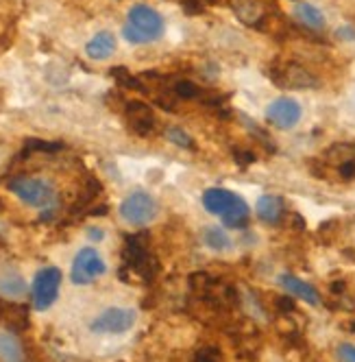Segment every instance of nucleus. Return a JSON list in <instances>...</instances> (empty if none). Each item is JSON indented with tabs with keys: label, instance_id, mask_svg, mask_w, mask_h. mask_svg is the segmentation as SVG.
Returning a JSON list of instances; mask_svg holds the SVG:
<instances>
[{
	"label": "nucleus",
	"instance_id": "nucleus-6",
	"mask_svg": "<svg viewBox=\"0 0 355 362\" xmlns=\"http://www.w3.org/2000/svg\"><path fill=\"white\" fill-rule=\"evenodd\" d=\"M105 271H107V267L103 262V257L98 255V251L88 247V249H81L77 255H74L70 277L77 286H88V284L96 281L98 277H103Z\"/></svg>",
	"mask_w": 355,
	"mask_h": 362
},
{
	"label": "nucleus",
	"instance_id": "nucleus-28",
	"mask_svg": "<svg viewBox=\"0 0 355 362\" xmlns=\"http://www.w3.org/2000/svg\"><path fill=\"white\" fill-rule=\"evenodd\" d=\"M277 303H275V308L279 310V313H294V301H292V297H277L275 299Z\"/></svg>",
	"mask_w": 355,
	"mask_h": 362
},
{
	"label": "nucleus",
	"instance_id": "nucleus-7",
	"mask_svg": "<svg viewBox=\"0 0 355 362\" xmlns=\"http://www.w3.org/2000/svg\"><path fill=\"white\" fill-rule=\"evenodd\" d=\"M59 286H61V271L55 267L42 269L31 286V297H33V305L35 310H48L57 301L59 295Z\"/></svg>",
	"mask_w": 355,
	"mask_h": 362
},
{
	"label": "nucleus",
	"instance_id": "nucleus-23",
	"mask_svg": "<svg viewBox=\"0 0 355 362\" xmlns=\"http://www.w3.org/2000/svg\"><path fill=\"white\" fill-rule=\"evenodd\" d=\"M194 362H222V351L216 345H205L194 354Z\"/></svg>",
	"mask_w": 355,
	"mask_h": 362
},
{
	"label": "nucleus",
	"instance_id": "nucleus-19",
	"mask_svg": "<svg viewBox=\"0 0 355 362\" xmlns=\"http://www.w3.org/2000/svg\"><path fill=\"white\" fill-rule=\"evenodd\" d=\"M294 18L303 24V27L314 29V31H320L325 27V16L320 13L318 7H314L310 3H299L294 7Z\"/></svg>",
	"mask_w": 355,
	"mask_h": 362
},
{
	"label": "nucleus",
	"instance_id": "nucleus-12",
	"mask_svg": "<svg viewBox=\"0 0 355 362\" xmlns=\"http://www.w3.org/2000/svg\"><path fill=\"white\" fill-rule=\"evenodd\" d=\"M124 116H126V124H129V129L136 136H150L155 132L157 120H155L153 110H150L146 103H142V100L126 103Z\"/></svg>",
	"mask_w": 355,
	"mask_h": 362
},
{
	"label": "nucleus",
	"instance_id": "nucleus-18",
	"mask_svg": "<svg viewBox=\"0 0 355 362\" xmlns=\"http://www.w3.org/2000/svg\"><path fill=\"white\" fill-rule=\"evenodd\" d=\"M0 362H27L22 343L13 332H0Z\"/></svg>",
	"mask_w": 355,
	"mask_h": 362
},
{
	"label": "nucleus",
	"instance_id": "nucleus-1",
	"mask_svg": "<svg viewBox=\"0 0 355 362\" xmlns=\"http://www.w3.org/2000/svg\"><path fill=\"white\" fill-rule=\"evenodd\" d=\"M122 260V271H131L144 281H153L160 273V260L150 253V236L146 231L126 238Z\"/></svg>",
	"mask_w": 355,
	"mask_h": 362
},
{
	"label": "nucleus",
	"instance_id": "nucleus-29",
	"mask_svg": "<svg viewBox=\"0 0 355 362\" xmlns=\"http://www.w3.org/2000/svg\"><path fill=\"white\" fill-rule=\"evenodd\" d=\"M88 236H90V240H103L105 238L103 229H98V227H90L88 229Z\"/></svg>",
	"mask_w": 355,
	"mask_h": 362
},
{
	"label": "nucleus",
	"instance_id": "nucleus-16",
	"mask_svg": "<svg viewBox=\"0 0 355 362\" xmlns=\"http://www.w3.org/2000/svg\"><path fill=\"white\" fill-rule=\"evenodd\" d=\"M0 295H5L9 299H20L27 295V281L11 267L0 271Z\"/></svg>",
	"mask_w": 355,
	"mask_h": 362
},
{
	"label": "nucleus",
	"instance_id": "nucleus-4",
	"mask_svg": "<svg viewBox=\"0 0 355 362\" xmlns=\"http://www.w3.org/2000/svg\"><path fill=\"white\" fill-rule=\"evenodd\" d=\"M157 201L150 197L148 192H131L122 203H120V216L124 223H129L133 227H144L150 221H155L157 216Z\"/></svg>",
	"mask_w": 355,
	"mask_h": 362
},
{
	"label": "nucleus",
	"instance_id": "nucleus-25",
	"mask_svg": "<svg viewBox=\"0 0 355 362\" xmlns=\"http://www.w3.org/2000/svg\"><path fill=\"white\" fill-rule=\"evenodd\" d=\"M216 3L218 0H179V5L183 7L186 13H203V9Z\"/></svg>",
	"mask_w": 355,
	"mask_h": 362
},
{
	"label": "nucleus",
	"instance_id": "nucleus-26",
	"mask_svg": "<svg viewBox=\"0 0 355 362\" xmlns=\"http://www.w3.org/2000/svg\"><path fill=\"white\" fill-rule=\"evenodd\" d=\"M338 358H340V362H355V347L349 343H342L338 347Z\"/></svg>",
	"mask_w": 355,
	"mask_h": 362
},
{
	"label": "nucleus",
	"instance_id": "nucleus-3",
	"mask_svg": "<svg viewBox=\"0 0 355 362\" xmlns=\"http://www.w3.org/2000/svg\"><path fill=\"white\" fill-rule=\"evenodd\" d=\"M9 190L22 199L31 208L37 210H50L57 203V194L50 181L46 179H35V177H13L9 181Z\"/></svg>",
	"mask_w": 355,
	"mask_h": 362
},
{
	"label": "nucleus",
	"instance_id": "nucleus-22",
	"mask_svg": "<svg viewBox=\"0 0 355 362\" xmlns=\"http://www.w3.org/2000/svg\"><path fill=\"white\" fill-rule=\"evenodd\" d=\"M166 138H168V142H172L174 146L190 148V151H194V148H196V142L186 134V129H179V127H168V129H166Z\"/></svg>",
	"mask_w": 355,
	"mask_h": 362
},
{
	"label": "nucleus",
	"instance_id": "nucleus-2",
	"mask_svg": "<svg viewBox=\"0 0 355 362\" xmlns=\"http://www.w3.org/2000/svg\"><path fill=\"white\" fill-rule=\"evenodd\" d=\"M164 18L146 5H136L129 16H126V24L122 29V35L131 44H148L155 42L164 35Z\"/></svg>",
	"mask_w": 355,
	"mask_h": 362
},
{
	"label": "nucleus",
	"instance_id": "nucleus-17",
	"mask_svg": "<svg viewBox=\"0 0 355 362\" xmlns=\"http://www.w3.org/2000/svg\"><path fill=\"white\" fill-rule=\"evenodd\" d=\"M114 50H116V37L109 31L96 33L85 46V53L90 59H107L114 55Z\"/></svg>",
	"mask_w": 355,
	"mask_h": 362
},
{
	"label": "nucleus",
	"instance_id": "nucleus-21",
	"mask_svg": "<svg viewBox=\"0 0 355 362\" xmlns=\"http://www.w3.org/2000/svg\"><path fill=\"white\" fill-rule=\"evenodd\" d=\"M203 243H205L214 251H227L231 247L229 234H227V231L220 229V227H207L205 231H203Z\"/></svg>",
	"mask_w": 355,
	"mask_h": 362
},
{
	"label": "nucleus",
	"instance_id": "nucleus-11",
	"mask_svg": "<svg viewBox=\"0 0 355 362\" xmlns=\"http://www.w3.org/2000/svg\"><path fill=\"white\" fill-rule=\"evenodd\" d=\"M266 118L277 129H292L301 120V105H299L294 98L282 96V98L272 100L270 105H268Z\"/></svg>",
	"mask_w": 355,
	"mask_h": 362
},
{
	"label": "nucleus",
	"instance_id": "nucleus-10",
	"mask_svg": "<svg viewBox=\"0 0 355 362\" xmlns=\"http://www.w3.org/2000/svg\"><path fill=\"white\" fill-rule=\"evenodd\" d=\"M323 166L336 168L338 177L344 181L355 179V144H332L323 155Z\"/></svg>",
	"mask_w": 355,
	"mask_h": 362
},
{
	"label": "nucleus",
	"instance_id": "nucleus-15",
	"mask_svg": "<svg viewBox=\"0 0 355 362\" xmlns=\"http://www.w3.org/2000/svg\"><path fill=\"white\" fill-rule=\"evenodd\" d=\"M255 212H258V218L262 223L277 225L279 221H282V216H284V199L275 197V194H264V197L258 199Z\"/></svg>",
	"mask_w": 355,
	"mask_h": 362
},
{
	"label": "nucleus",
	"instance_id": "nucleus-14",
	"mask_svg": "<svg viewBox=\"0 0 355 362\" xmlns=\"http://www.w3.org/2000/svg\"><path fill=\"white\" fill-rule=\"evenodd\" d=\"M279 284L296 299H303V301H308L310 305H318L320 303V295L314 286H310L308 281H303L299 279L296 275H290V273H284L282 277H279Z\"/></svg>",
	"mask_w": 355,
	"mask_h": 362
},
{
	"label": "nucleus",
	"instance_id": "nucleus-5",
	"mask_svg": "<svg viewBox=\"0 0 355 362\" xmlns=\"http://www.w3.org/2000/svg\"><path fill=\"white\" fill-rule=\"evenodd\" d=\"M270 79L272 83H277L279 88L286 90H308V88H316L318 79L301 64L294 62H279L272 66L270 70Z\"/></svg>",
	"mask_w": 355,
	"mask_h": 362
},
{
	"label": "nucleus",
	"instance_id": "nucleus-24",
	"mask_svg": "<svg viewBox=\"0 0 355 362\" xmlns=\"http://www.w3.org/2000/svg\"><path fill=\"white\" fill-rule=\"evenodd\" d=\"M24 148L40 151V153H57V151H61V144L59 142H44V140H27L24 142Z\"/></svg>",
	"mask_w": 355,
	"mask_h": 362
},
{
	"label": "nucleus",
	"instance_id": "nucleus-31",
	"mask_svg": "<svg viewBox=\"0 0 355 362\" xmlns=\"http://www.w3.org/2000/svg\"><path fill=\"white\" fill-rule=\"evenodd\" d=\"M5 305H7V303L0 301V317H3V313H5Z\"/></svg>",
	"mask_w": 355,
	"mask_h": 362
},
{
	"label": "nucleus",
	"instance_id": "nucleus-30",
	"mask_svg": "<svg viewBox=\"0 0 355 362\" xmlns=\"http://www.w3.org/2000/svg\"><path fill=\"white\" fill-rule=\"evenodd\" d=\"M338 37H342V40H355V29H351V27H342V29H338Z\"/></svg>",
	"mask_w": 355,
	"mask_h": 362
},
{
	"label": "nucleus",
	"instance_id": "nucleus-20",
	"mask_svg": "<svg viewBox=\"0 0 355 362\" xmlns=\"http://www.w3.org/2000/svg\"><path fill=\"white\" fill-rule=\"evenodd\" d=\"M220 218H222V225H224V227H229V229H242V227H246V223H248V218H251V210H248L246 201L240 199L236 208H231L229 212L222 214Z\"/></svg>",
	"mask_w": 355,
	"mask_h": 362
},
{
	"label": "nucleus",
	"instance_id": "nucleus-9",
	"mask_svg": "<svg viewBox=\"0 0 355 362\" xmlns=\"http://www.w3.org/2000/svg\"><path fill=\"white\" fill-rule=\"evenodd\" d=\"M227 7L244 24V27L262 29L270 18V9L262 0H227Z\"/></svg>",
	"mask_w": 355,
	"mask_h": 362
},
{
	"label": "nucleus",
	"instance_id": "nucleus-8",
	"mask_svg": "<svg viewBox=\"0 0 355 362\" xmlns=\"http://www.w3.org/2000/svg\"><path fill=\"white\" fill-rule=\"evenodd\" d=\"M136 325V310L131 308H107L92 321L96 334H124Z\"/></svg>",
	"mask_w": 355,
	"mask_h": 362
},
{
	"label": "nucleus",
	"instance_id": "nucleus-27",
	"mask_svg": "<svg viewBox=\"0 0 355 362\" xmlns=\"http://www.w3.org/2000/svg\"><path fill=\"white\" fill-rule=\"evenodd\" d=\"M234 160L240 164V166H248L255 162V153H251V151H236L234 153Z\"/></svg>",
	"mask_w": 355,
	"mask_h": 362
},
{
	"label": "nucleus",
	"instance_id": "nucleus-13",
	"mask_svg": "<svg viewBox=\"0 0 355 362\" xmlns=\"http://www.w3.org/2000/svg\"><path fill=\"white\" fill-rule=\"evenodd\" d=\"M240 199H242V197H238V194L231 192V190H224V188H210V190L203 192V208H205L207 212H212V214L222 216V214L229 212L231 208H236Z\"/></svg>",
	"mask_w": 355,
	"mask_h": 362
}]
</instances>
